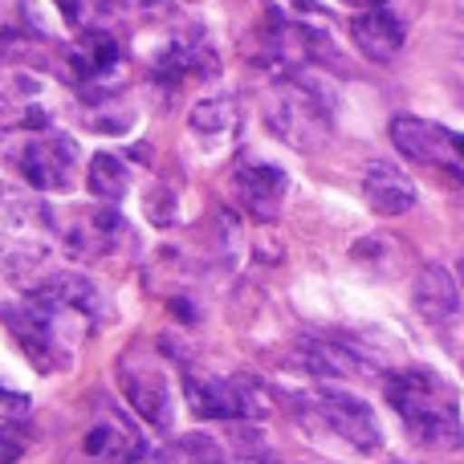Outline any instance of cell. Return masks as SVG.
I'll return each mask as SVG.
<instances>
[{"mask_svg":"<svg viewBox=\"0 0 464 464\" xmlns=\"http://www.w3.org/2000/svg\"><path fill=\"white\" fill-rule=\"evenodd\" d=\"M392 143L400 147L403 160L464 184V135L460 130H449L432 119H416V114H395Z\"/></svg>","mask_w":464,"mask_h":464,"instance_id":"cell-6","label":"cell"},{"mask_svg":"<svg viewBox=\"0 0 464 464\" xmlns=\"http://www.w3.org/2000/svg\"><path fill=\"white\" fill-rule=\"evenodd\" d=\"M411 302L416 314L432 326H449L460 314V294H457V277H452L444 265H424L416 273V285H411Z\"/></svg>","mask_w":464,"mask_h":464,"instance_id":"cell-15","label":"cell"},{"mask_svg":"<svg viewBox=\"0 0 464 464\" xmlns=\"http://www.w3.org/2000/svg\"><path fill=\"white\" fill-rule=\"evenodd\" d=\"M13 168L24 176V184L37 192H70L78 171V143L62 130H29L21 147L8 151Z\"/></svg>","mask_w":464,"mask_h":464,"instance_id":"cell-7","label":"cell"},{"mask_svg":"<svg viewBox=\"0 0 464 464\" xmlns=\"http://www.w3.org/2000/svg\"><path fill=\"white\" fill-rule=\"evenodd\" d=\"M265 122L294 151H314L330 135V106L310 82L281 78L265 98Z\"/></svg>","mask_w":464,"mask_h":464,"instance_id":"cell-3","label":"cell"},{"mask_svg":"<svg viewBox=\"0 0 464 464\" xmlns=\"http://www.w3.org/2000/svg\"><path fill=\"white\" fill-rule=\"evenodd\" d=\"M184 395H188V403H192V411L200 420H220V424L245 420V424H256V420L269 416V395H265V387L253 383L248 375L188 371Z\"/></svg>","mask_w":464,"mask_h":464,"instance_id":"cell-4","label":"cell"},{"mask_svg":"<svg viewBox=\"0 0 464 464\" xmlns=\"http://www.w3.org/2000/svg\"><path fill=\"white\" fill-rule=\"evenodd\" d=\"M0 232H5V265L13 277L21 269L45 265L49 248H53V237H62V232L53 228V217L45 212V204H37L33 196H21V192H5Z\"/></svg>","mask_w":464,"mask_h":464,"instance_id":"cell-5","label":"cell"},{"mask_svg":"<svg viewBox=\"0 0 464 464\" xmlns=\"http://www.w3.org/2000/svg\"><path fill=\"white\" fill-rule=\"evenodd\" d=\"M310 400V411L326 432H334L343 444L359 452H375L383 444V432H379V420L371 411V403H362L359 395H346V392H334V387H318Z\"/></svg>","mask_w":464,"mask_h":464,"instance_id":"cell-10","label":"cell"},{"mask_svg":"<svg viewBox=\"0 0 464 464\" xmlns=\"http://www.w3.org/2000/svg\"><path fill=\"white\" fill-rule=\"evenodd\" d=\"M33 432V403L16 392H5L0 400V440H5V464H16L24 452V440Z\"/></svg>","mask_w":464,"mask_h":464,"instance_id":"cell-20","label":"cell"},{"mask_svg":"<svg viewBox=\"0 0 464 464\" xmlns=\"http://www.w3.org/2000/svg\"><path fill=\"white\" fill-rule=\"evenodd\" d=\"M5 318L33 367L53 375V371H73L86 338L106 322V297L98 294L94 281L78 273H57L41 281L24 302L8 305Z\"/></svg>","mask_w":464,"mask_h":464,"instance_id":"cell-1","label":"cell"},{"mask_svg":"<svg viewBox=\"0 0 464 464\" xmlns=\"http://www.w3.org/2000/svg\"><path fill=\"white\" fill-rule=\"evenodd\" d=\"M57 8L78 33H90V29H111L122 16L127 0H57Z\"/></svg>","mask_w":464,"mask_h":464,"instance_id":"cell-23","label":"cell"},{"mask_svg":"<svg viewBox=\"0 0 464 464\" xmlns=\"http://www.w3.org/2000/svg\"><path fill=\"white\" fill-rule=\"evenodd\" d=\"M343 5H351V8H383L387 0H343Z\"/></svg>","mask_w":464,"mask_h":464,"instance_id":"cell-24","label":"cell"},{"mask_svg":"<svg viewBox=\"0 0 464 464\" xmlns=\"http://www.w3.org/2000/svg\"><path fill=\"white\" fill-rule=\"evenodd\" d=\"M86 184H90V192L98 196L102 204H119L122 196L130 192V171H127V163L119 160V155H94L90 160V171H86Z\"/></svg>","mask_w":464,"mask_h":464,"instance_id":"cell-22","label":"cell"},{"mask_svg":"<svg viewBox=\"0 0 464 464\" xmlns=\"http://www.w3.org/2000/svg\"><path fill=\"white\" fill-rule=\"evenodd\" d=\"M237 122H240V111L232 98H208L192 111L188 127L204 139V143H225V139L237 135Z\"/></svg>","mask_w":464,"mask_h":464,"instance_id":"cell-21","label":"cell"},{"mask_svg":"<svg viewBox=\"0 0 464 464\" xmlns=\"http://www.w3.org/2000/svg\"><path fill=\"white\" fill-rule=\"evenodd\" d=\"M362 196H367V204L379 217H403V212L416 204V184H411L395 163L375 160L362 171Z\"/></svg>","mask_w":464,"mask_h":464,"instance_id":"cell-17","label":"cell"},{"mask_svg":"<svg viewBox=\"0 0 464 464\" xmlns=\"http://www.w3.org/2000/svg\"><path fill=\"white\" fill-rule=\"evenodd\" d=\"M289 192V176L269 160H253V155H240L237 163V196L256 220H273L285 204Z\"/></svg>","mask_w":464,"mask_h":464,"instance_id":"cell-14","label":"cell"},{"mask_svg":"<svg viewBox=\"0 0 464 464\" xmlns=\"http://www.w3.org/2000/svg\"><path fill=\"white\" fill-rule=\"evenodd\" d=\"M57 94L45 78L37 73L13 70L5 78V130H45L53 122Z\"/></svg>","mask_w":464,"mask_h":464,"instance_id":"cell-12","label":"cell"},{"mask_svg":"<svg viewBox=\"0 0 464 464\" xmlns=\"http://www.w3.org/2000/svg\"><path fill=\"white\" fill-rule=\"evenodd\" d=\"M62 245L70 248L73 261H111L135 248V228L111 208L94 204L86 212H73L62 228Z\"/></svg>","mask_w":464,"mask_h":464,"instance_id":"cell-9","label":"cell"},{"mask_svg":"<svg viewBox=\"0 0 464 464\" xmlns=\"http://www.w3.org/2000/svg\"><path fill=\"white\" fill-rule=\"evenodd\" d=\"M143 432L119 408H98L78 436V464H139Z\"/></svg>","mask_w":464,"mask_h":464,"instance_id":"cell-11","label":"cell"},{"mask_svg":"<svg viewBox=\"0 0 464 464\" xmlns=\"http://www.w3.org/2000/svg\"><path fill=\"white\" fill-rule=\"evenodd\" d=\"M387 403L395 408V416L408 424V432L428 449H460V403L457 392L444 383L436 371L428 367H403L383 383Z\"/></svg>","mask_w":464,"mask_h":464,"instance_id":"cell-2","label":"cell"},{"mask_svg":"<svg viewBox=\"0 0 464 464\" xmlns=\"http://www.w3.org/2000/svg\"><path fill=\"white\" fill-rule=\"evenodd\" d=\"M119 387L127 395V403L135 408V416L143 424H151L155 432H171L176 420V403H171V379L163 371V362L147 351H127L119 359Z\"/></svg>","mask_w":464,"mask_h":464,"instance_id":"cell-8","label":"cell"},{"mask_svg":"<svg viewBox=\"0 0 464 464\" xmlns=\"http://www.w3.org/2000/svg\"><path fill=\"white\" fill-rule=\"evenodd\" d=\"M155 70H160V78H200V73H212L217 70V57H212V49L204 45V41L196 37H176L168 49L160 53V62H155Z\"/></svg>","mask_w":464,"mask_h":464,"instance_id":"cell-19","label":"cell"},{"mask_svg":"<svg viewBox=\"0 0 464 464\" xmlns=\"http://www.w3.org/2000/svg\"><path fill=\"white\" fill-rule=\"evenodd\" d=\"M297 359H302V371H310V375H326V379H343V375L371 371L367 359H362L354 346H346L343 338H334V334L305 338V343L297 346Z\"/></svg>","mask_w":464,"mask_h":464,"instance_id":"cell-18","label":"cell"},{"mask_svg":"<svg viewBox=\"0 0 464 464\" xmlns=\"http://www.w3.org/2000/svg\"><path fill=\"white\" fill-rule=\"evenodd\" d=\"M351 33H354V45H359V53L367 57V62H392V57L403 49V37H408L403 21L392 13V8H362V13L354 16Z\"/></svg>","mask_w":464,"mask_h":464,"instance_id":"cell-16","label":"cell"},{"mask_svg":"<svg viewBox=\"0 0 464 464\" xmlns=\"http://www.w3.org/2000/svg\"><path fill=\"white\" fill-rule=\"evenodd\" d=\"M119 70H122V45L114 41L111 29L78 33V41L70 45V73L78 78V86L111 90L119 82Z\"/></svg>","mask_w":464,"mask_h":464,"instance_id":"cell-13","label":"cell"}]
</instances>
